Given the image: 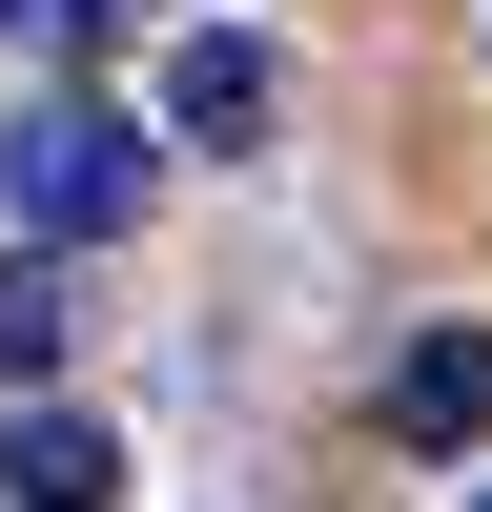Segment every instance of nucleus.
<instances>
[{
  "label": "nucleus",
  "mask_w": 492,
  "mask_h": 512,
  "mask_svg": "<svg viewBox=\"0 0 492 512\" xmlns=\"http://www.w3.org/2000/svg\"><path fill=\"white\" fill-rule=\"evenodd\" d=\"M0 41H21V62H82V41H103V0H0Z\"/></svg>",
  "instance_id": "423d86ee"
},
{
  "label": "nucleus",
  "mask_w": 492,
  "mask_h": 512,
  "mask_svg": "<svg viewBox=\"0 0 492 512\" xmlns=\"http://www.w3.org/2000/svg\"><path fill=\"white\" fill-rule=\"evenodd\" d=\"M62 349H82V267L21 246V267H0V390H62Z\"/></svg>",
  "instance_id": "20e7f679"
},
{
  "label": "nucleus",
  "mask_w": 492,
  "mask_h": 512,
  "mask_svg": "<svg viewBox=\"0 0 492 512\" xmlns=\"http://www.w3.org/2000/svg\"><path fill=\"white\" fill-rule=\"evenodd\" d=\"M267 103H287V62H267L246 21L164 41V144H267Z\"/></svg>",
  "instance_id": "f03ea898"
},
{
  "label": "nucleus",
  "mask_w": 492,
  "mask_h": 512,
  "mask_svg": "<svg viewBox=\"0 0 492 512\" xmlns=\"http://www.w3.org/2000/svg\"><path fill=\"white\" fill-rule=\"evenodd\" d=\"M451 512H492V492H451Z\"/></svg>",
  "instance_id": "0eeeda50"
},
{
  "label": "nucleus",
  "mask_w": 492,
  "mask_h": 512,
  "mask_svg": "<svg viewBox=\"0 0 492 512\" xmlns=\"http://www.w3.org/2000/svg\"><path fill=\"white\" fill-rule=\"evenodd\" d=\"M0 205H21L41 246L144 226V123H103V103H21V144H0Z\"/></svg>",
  "instance_id": "f257e3e1"
},
{
  "label": "nucleus",
  "mask_w": 492,
  "mask_h": 512,
  "mask_svg": "<svg viewBox=\"0 0 492 512\" xmlns=\"http://www.w3.org/2000/svg\"><path fill=\"white\" fill-rule=\"evenodd\" d=\"M390 431H410V451H472V431H492V328H410Z\"/></svg>",
  "instance_id": "7ed1b4c3"
},
{
  "label": "nucleus",
  "mask_w": 492,
  "mask_h": 512,
  "mask_svg": "<svg viewBox=\"0 0 492 512\" xmlns=\"http://www.w3.org/2000/svg\"><path fill=\"white\" fill-rule=\"evenodd\" d=\"M0 492H21V512H103V492H123V451L82 431V410H21V431H0Z\"/></svg>",
  "instance_id": "39448f33"
}]
</instances>
